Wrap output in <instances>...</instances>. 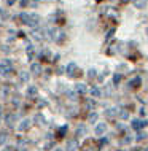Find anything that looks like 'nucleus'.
<instances>
[{"instance_id":"1","label":"nucleus","mask_w":148,"mask_h":151,"mask_svg":"<svg viewBox=\"0 0 148 151\" xmlns=\"http://www.w3.org/2000/svg\"><path fill=\"white\" fill-rule=\"evenodd\" d=\"M19 18H21L22 24H26L29 27H37L40 22V16L35 14V13H21Z\"/></svg>"},{"instance_id":"2","label":"nucleus","mask_w":148,"mask_h":151,"mask_svg":"<svg viewBox=\"0 0 148 151\" xmlns=\"http://www.w3.org/2000/svg\"><path fill=\"white\" fill-rule=\"evenodd\" d=\"M11 70H13V62L10 59H3L0 62V75H8Z\"/></svg>"},{"instance_id":"3","label":"nucleus","mask_w":148,"mask_h":151,"mask_svg":"<svg viewBox=\"0 0 148 151\" xmlns=\"http://www.w3.org/2000/svg\"><path fill=\"white\" fill-rule=\"evenodd\" d=\"M147 126H148V122H147L145 119H134L132 124H131V127L135 129V130H140V129H143V127H147Z\"/></svg>"},{"instance_id":"4","label":"nucleus","mask_w":148,"mask_h":151,"mask_svg":"<svg viewBox=\"0 0 148 151\" xmlns=\"http://www.w3.org/2000/svg\"><path fill=\"white\" fill-rule=\"evenodd\" d=\"M78 140L77 138H70V140H67V145H65V151H77L78 150Z\"/></svg>"},{"instance_id":"5","label":"nucleus","mask_w":148,"mask_h":151,"mask_svg":"<svg viewBox=\"0 0 148 151\" xmlns=\"http://www.w3.org/2000/svg\"><path fill=\"white\" fill-rule=\"evenodd\" d=\"M105 130H107V124L105 122H99V124L96 126V129H94V134H96V135H104L105 134Z\"/></svg>"},{"instance_id":"6","label":"nucleus","mask_w":148,"mask_h":151,"mask_svg":"<svg viewBox=\"0 0 148 151\" xmlns=\"http://www.w3.org/2000/svg\"><path fill=\"white\" fill-rule=\"evenodd\" d=\"M30 119H27V118H26V119H22L21 122H19V126H18V130H19V132H26V130L29 129V127H30Z\"/></svg>"},{"instance_id":"7","label":"nucleus","mask_w":148,"mask_h":151,"mask_svg":"<svg viewBox=\"0 0 148 151\" xmlns=\"http://www.w3.org/2000/svg\"><path fill=\"white\" fill-rule=\"evenodd\" d=\"M65 72H67L69 76H75L77 75V64L75 62H70L67 67H65Z\"/></svg>"},{"instance_id":"8","label":"nucleus","mask_w":148,"mask_h":151,"mask_svg":"<svg viewBox=\"0 0 148 151\" xmlns=\"http://www.w3.org/2000/svg\"><path fill=\"white\" fill-rule=\"evenodd\" d=\"M37 94H38V89H37L35 86H29L27 88V97L29 99H35Z\"/></svg>"},{"instance_id":"9","label":"nucleus","mask_w":148,"mask_h":151,"mask_svg":"<svg viewBox=\"0 0 148 151\" xmlns=\"http://www.w3.org/2000/svg\"><path fill=\"white\" fill-rule=\"evenodd\" d=\"M89 92H91V96L94 97V99H99V97L102 96V91H100L97 86H92L91 89H89Z\"/></svg>"},{"instance_id":"10","label":"nucleus","mask_w":148,"mask_h":151,"mask_svg":"<svg viewBox=\"0 0 148 151\" xmlns=\"http://www.w3.org/2000/svg\"><path fill=\"white\" fill-rule=\"evenodd\" d=\"M30 72L32 73H34V75H40V73H42V65H40V64H32L30 65Z\"/></svg>"},{"instance_id":"11","label":"nucleus","mask_w":148,"mask_h":151,"mask_svg":"<svg viewBox=\"0 0 148 151\" xmlns=\"http://www.w3.org/2000/svg\"><path fill=\"white\" fill-rule=\"evenodd\" d=\"M38 5V2L37 0H21V6H37Z\"/></svg>"},{"instance_id":"12","label":"nucleus","mask_w":148,"mask_h":151,"mask_svg":"<svg viewBox=\"0 0 148 151\" xmlns=\"http://www.w3.org/2000/svg\"><path fill=\"white\" fill-rule=\"evenodd\" d=\"M148 3V0H134V6L139 8V10H142V8H145Z\"/></svg>"},{"instance_id":"13","label":"nucleus","mask_w":148,"mask_h":151,"mask_svg":"<svg viewBox=\"0 0 148 151\" xmlns=\"http://www.w3.org/2000/svg\"><path fill=\"white\" fill-rule=\"evenodd\" d=\"M140 83H142V80L139 78V76H135V78H132L129 81V86L131 88H139V86H140Z\"/></svg>"},{"instance_id":"14","label":"nucleus","mask_w":148,"mask_h":151,"mask_svg":"<svg viewBox=\"0 0 148 151\" xmlns=\"http://www.w3.org/2000/svg\"><path fill=\"white\" fill-rule=\"evenodd\" d=\"M75 92H77V94H84V92H86V84L78 83L77 86H75Z\"/></svg>"},{"instance_id":"15","label":"nucleus","mask_w":148,"mask_h":151,"mask_svg":"<svg viewBox=\"0 0 148 151\" xmlns=\"http://www.w3.org/2000/svg\"><path fill=\"white\" fill-rule=\"evenodd\" d=\"M105 115H107V118H113V116L118 115V110H116V108H108V110L105 111Z\"/></svg>"},{"instance_id":"16","label":"nucleus","mask_w":148,"mask_h":151,"mask_svg":"<svg viewBox=\"0 0 148 151\" xmlns=\"http://www.w3.org/2000/svg\"><path fill=\"white\" fill-rule=\"evenodd\" d=\"M118 115H120L121 119H127V118H129V111H127L126 108H121L120 111H118Z\"/></svg>"},{"instance_id":"17","label":"nucleus","mask_w":148,"mask_h":151,"mask_svg":"<svg viewBox=\"0 0 148 151\" xmlns=\"http://www.w3.org/2000/svg\"><path fill=\"white\" fill-rule=\"evenodd\" d=\"M97 118H99V115L96 111H92V113H89V116H88V121L91 122V124H94V122L97 121Z\"/></svg>"},{"instance_id":"18","label":"nucleus","mask_w":148,"mask_h":151,"mask_svg":"<svg viewBox=\"0 0 148 151\" xmlns=\"http://www.w3.org/2000/svg\"><path fill=\"white\" fill-rule=\"evenodd\" d=\"M16 118H18L16 115H8V116H6V124H8V126H13L14 121H16Z\"/></svg>"},{"instance_id":"19","label":"nucleus","mask_w":148,"mask_h":151,"mask_svg":"<svg viewBox=\"0 0 148 151\" xmlns=\"http://www.w3.org/2000/svg\"><path fill=\"white\" fill-rule=\"evenodd\" d=\"M27 56H29V59H34V46H32V45L30 43H29L27 45Z\"/></svg>"},{"instance_id":"20","label":"nucleus","mask_w":148,"mask_h":151,"mask_svg":"<svg viewBox=\"0 0 148 151\" xmlns=\"http://www.w3.org/2000/svg\"><path fill=\"white\" fill-rule=\"evenodd\" d=\"M8 140V134L6 132H0V145H5Z\"/></svg>"},{"instance_id":"21","label":"nucleus","mask_w":148,"mask_h":151,"mask_svg":"<svg viewBox=\"0 0 148 151\" xmlns=\"http://www.w3.org/2000/svg\"><path fill=\"white\" fill-rule=\"evenodd\" d=\"M86 134V127L84 126H80V127L77 129V137H81V135H84Z\"/></svg>"},{"instance_id":"22","label":"nucleus","mask_w":148,"mask_h":151,"mask_svg":"<svg viewBox=\"0 0 148 151\" xmlns=\"http://www.w3.org/2000/svg\"><path fill=\"white\" fill-rule=\"evenodd\" d=\"M120 81H121V75H120V73H115V75H113V84H115V86H118Z\"/></svg>"},{"instance_id":"23","label":"nucleus","mask_w":148,"mask_h":151,"mask_svg":"<svg viewBox=\"0 0 148 151\" xmlns=\"http://www.w3.org/2000/svg\"><path fill=\"white\" fill-rule=\"evenodd\" d=\"M145 138H147V134L139 132V134H137V137H135V140H137V142H142V140H145Z\"/></svg>"},{"instance_id":"24","label":"nucleus","mask_w":148,"mask_h":151,"mask_svg":"<svg viewBox=\"0 0 148 151\" xmlns=\"http://www.w3.org/2000/svg\"><path fill=\"white\" fill-rule=\"evenodd\" d=\"M19 78H21V81H27L29 80V75L26 72H21V75H19Z\"/></svg>"},{"instance_id":"25","label":"nucleus","mask_w":148,"mask_h":151,"mask_svg":"<svg viewBox=\"0 0 148 151\" xmlns=\"http://www.w3.org/2000/svg\"><path fill=\"white\" fill-rule=\"evenodd\" d=\"M35 121H37V122H40V124H45V118H43L42 115H37Z\"/></svg>"},{"instance_id":"26","label":"nucleus","mask_w":148,"mask_h":151,"mask_svg":"<svg viewBox=\"0 0 148 151\" xmlns=\"http://www.w3.org/2000/svg\"><path fill=\"white\" fill-rule=\"evenodd\" d=\"M65 132H67V126H64L62 129H59V137H62V135H64Z\"/></svg>"},{"instance_id":"27","label":"nucleus","mask_w":148,"mask_h":151,"mask_svg":"<svg viewBox=\"0 0 148 151\" xmlns=\"http://www.w3.org/2000/svg\"><path fill=\"white\" fill-rule=\"evenodd\" d=\"M88 76H89V78H94V76H96V70H94V68H91V70L88 72Z\"/></svg>"},{"instance_id":"28","label":"nucleus","mask_w":148,"mask_h":151,"mask_svg":"<svg viewBox=\"0 0 148 151\" xmlns=\"http://www.w3.org/2000/svg\"><path fill=\"white\" fill-rule=\"evenodd\" d=\"M2 151H16V148H14V146H5Z\"/></svg>"},{"instance_id":"29","label":"nucleus","mask_w":148,"mask_h":151,"mask_svg":"<svg viewBox=\"0 0 148 151\" xmlns=\"http://www.w3.org/2000/svg\"><path fill=\"white\" fill-rule=\"evenodd\" d=\"M113 32H115L113 29H110L108 32H107V40H108V38H112V35H113Z\"/></svg>"},{"instance_id":"30","label":"nucleus","mask_w":148,"mask_h":151,"mask_svg":"<svg viewBox=\"0 0 148 151\" xmlns=\"http://www.w3.org/2000/svg\"><path fill=\"white\" fill-rule=\"evenodd\" d=\"M69 97H70V99H73V100H75V99H77V94H73V92H69Z\"/></svg>"},{"instance_id":"31","label":"nucleus","mask_w":148,"mask_h":151,"mask_svg":"<svg viewBox=\"0 0 148 151\" xmlns=\"http://www.w3.org/2000/svg\"><path fill=\"white\" fill-rule=\"evenodd\" d=\"M94 105H96V102H94V100H89L88 102V107H94Z\"/></svg>"},{"instance_id":"32","label":"nucleus","mask_w":148,"mask_h":151,"mask_svg":"<svg viewBox=\"0 0 148 151\" xmlns=\"http://www.w3.org/2000/svg\"><path fill=\"white\" fill-rule=\"evenodd\" d=\"M14 2H16V0H6V3H8V5H13Z\"/></svg>"},{"instance_id":"33","label":"nucleus","mask_w":148,"mask_h":151,"mask_svg":"<svg viewBox=\"0 0 148 151\" xmlns=\"http://www.w3.org/2000/svg\"><path fill=\"white\" fill-rule=\"evenodd\" d=\"M0 121H2V107H0Z\"/></svg>"},{"instance_id":"34","label":"nucleus","mask_w":148,"mask_h":151,"mask_svg":"<svg viewBox=\"0 0 148 151\" xmlns=\"http://www.w3.org/2000/svg\"><path fill=\"white\" fill-rule=\"evenodd\" d=\"M143 151H148V146H147V148H145V150H143Z\"/></svg>"},{"instance_id":"35","label":"nucleus","mask_w":148,"mask_h":151,"mask_svg":"<svg viewBox=\"0 0 148 151\" xmlns=\"http://www.w3.org/2000/svg\"><path fill=\"white\" fill-rule=\"evenodd\" d=\"M147 35H148V27H147Z\"/></svg>"},{"instance_id":"36","label":"nucleus","mask_w":148,"mask_h":151,"mask_svg":"<svg viewBox=\"0 0 148 151\" xmlns=\"http://www.w3.org/2000/svg\"><path fill=\"white\" fill-rule=\"evenodd\" d=\"M56 151H61V150H56Z\"/></svg>"},{"instance_id":"37","label":"nucleus","mask_w":148,"mask_h":151,"mask_svg":"<svg viewBox=\"0 0 148 151\" xmlns=\"http://www.w3.org/2000/svg\"><path fill=\"white\" fill-rule=\"evenodd\" d=\"M22 151H27V150H22Z\"/></svg>"}]
</instances>
